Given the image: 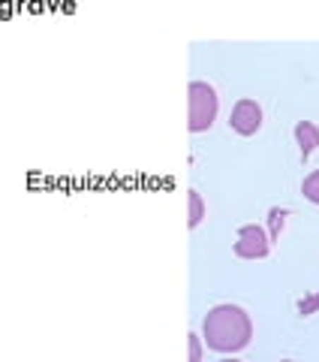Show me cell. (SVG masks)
I'll return each instance as SVG.
<instances>
[{"instance_id":"6da1fadb","label":"cell","mask_w":319,"mask_h":362,"mask_svg":"<svg viewBox=\"0 0 319 362\" xmlns=\"http://www.w3.org/2000/svg\"><path fill=\"white\" fill-rule=\"evenodd\" d=\"M199 338L211 350H217V354H238L253 338V323H250L244 308H238L232 302H223V305H214L205 314Z\"/></svg>"},{"instance_id":"7a4b0ae2","label":"cell","mask_w":319,"mask_h":362,"mask_svg":"<svg viewBox=\"0 0 319 362\" xmlns=\"http://www.w3.org/2000/svg\"><path fill=\"white\" fill-rule=\"evenodd\" d=\"M217 90L208 82H190L187 88V127L193 133L208 130L217 118Z\"/></svg>"},{"instance_id":"5b68a950","label":"cell","mask_w":319,"mask_h":362,"mask_svg":"<svg viewBox=\"0 0 319 362\" xmlns=\"http://www.w3.org/2000/svg\"><path fill=\"white\" fill-rule=\"evenodd\" d=\"M295 139H299L304 157L313 154L319 148V127L313 121H299V124H295Z\"/></svg>"},{"instance_id":"8992f818","label":"cell","mask_w":319,"mask_h":362,"mask_svg":"<svg viewBox=\"0 0 319 362\" xmlns=\"http://www.w3.org/2000/svg\"><path fill=\"white\" fill-rule=\"evenodd\" d=\"M301 194H304L307 199H311V202H316V206H319V169H313V173L301 181Z\"/></svg>"},{"instance_id":"3957f363","label":"cell","mask_w":319,"mask_h":362,"mask_svg":"<svg viewBox=\"0 0 319 362\" xmlns=\"http://www.w3.org/2000/svg\"><path fill=\"white\" fill-rule=\"evenodd\" d=\"M268 247H271V239H268V233L262 230V226L256 223H247L238 230V242H235V254L238 257H244V259H262L268 254Z\"/></svg>"},{"instance_id":"52a82bcc","label":"cell","mask_w":319,"mask_h":362,"mask_svg":"<svg viewBox=\"0 0 319 362\" xmlns=\"http://www.w3.org/2000/svg\"><path fill=\"white\" fill-rule=\"evenodd\" d=\"M202 197L196 194V190H190V218H187V223L190 226H199V221H202Z\"/></svg>"},{"instance_id":"9c48e42d","label":"cell","mask_w":319,"mask_h":362,"mask_svg":"<svg viewBox=\"0 0 319 362\" xmlns=\"http://www.w3.org/2000/svg\"><path fill=\"white\" fill-rule=\"evenodd\" d=\"M316 308H319V293H313L311 299H304V302L299 305V311H301V314H313Z\"/></svg>"},{"instance_id":"ba28073f","label":"cell","mask_w":319,"mask_h":362,"mask_svg":"<svg viewBox=\"0 0 319 362\" xmlns=\"http://www.w3.org/2000/svg\"><path fill=\"white\" fill-rule=\"evenodd\" d=\"M283 221H287V211H283V209H271L268 211V223H271V235H268V239H277L280 230H283Z\"/></svg>"},{"instance_id":"30bf717a","label":"cell","mask_w":319,"mask_h":362,"mask_svg":"<svg viewBox=\"0 0 319 362\" xmlns=\"http://www.w3.org/2000/svg\"><path fill=\"white\" fill-rule=\"evenodd\" d=\"M202 356V347H199V335H190V359L196 362Z\"/></svg>"},{"instance_id":"277c9868","label":"cell","mask_w":319,"mask_h":362,"mask_svg":"<svg viewBox=\"0 0 319 362\" xmlns=\"http://www.w3.org/2000/svg\"><path fill=\"white\" fill-rule=\"evenodd\" d=\"M229 127L241 136H253L262 127V109L256 100H238L229 112Z\"/></svg>"}]
</instances>
